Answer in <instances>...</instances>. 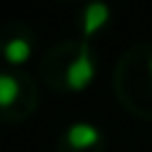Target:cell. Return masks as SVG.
I'll use <instances>...</instances> for the list:
<instances>
[{"label": "cell", "mask_w": 152, "mask_h": 152, "mask_svg": "<svg viewBox=\"0 0 152 152\" xmlns=\"http://www.w3.org/2000/svg\"><path fill=\"white\" fill-rule=\"evenodd\" d=\"M150 66H152V64H150Z\"/></svg>", "instance_id": "obj_6"}, {"label": "cell", "mask_w": 152, "mask_h": 152, "mask_svg": "<svg viewBox=\"0 0 152 152\" xmlns=\"http://www.w3.org/2000/svg\"><path fill=\"white\" fill-rule=\"evenodd\" d=\"M107 21H109V7L102 2H90L83 12V33L90 36V33L100 31Z\"/></svg>", "instance_id": "obj_3"}, {"label": "cell", "mask_w": 152, "mask_h": 152, "mask_svg": "<svg viewBox=\"0 0 152 152\" xmlns=\"http://www.w3.org/2000/svg\"><path fill=\"white\" fill-rule=\"evenodd\" d=\"M31 55V43L26 38H12L7 45H5V59L12 62V64H21L26 62Z\"/></svg>", "instance_id": "obj_4"}, {"label": "cell", "mask_w": 152, "mask_h": 152, "mask_svg": "<svg viewBox=\"0 0 152 152\" xmlns=\"http://www.w3.org/2000/svg\"><path fill=\"white\" fill-rule=\"evenodd\" d=\"M93 76H95V62L88 52H81L66 69V86L71 90H83L90 86Z\"/></svg>", "instance_id": "obj_1"}, {"label": "cell", "mask_w": 152, "mask_h": 152, "mask_svg": "<svg viewBox=\"0 0 152 152\" xmlns=\"http://www.w3.org/2000/svg\"><path fill=\"white\" fill-rule=\"evenodd\" d=\"M17 97H19V81L10 74H0V107L14 104Z\"/></svg>", "instance_id": "obj_5"}, {"label": "cell", "mask_w": 152, "mask_h": 152, "mask_svg": "<svg viewBox=\"0 0 152 152\" xmlns=\"http://www.w3.org/2000/svg\"><path fill=\"white\" fill-rule=\"evenodd\" d=\"M66 140L76 150H88V147H93V145L100 142V131L93 124H88V121H76V124L69 126Z\"/></svg>", "instance_id": "obj_2"}]
</instances>
